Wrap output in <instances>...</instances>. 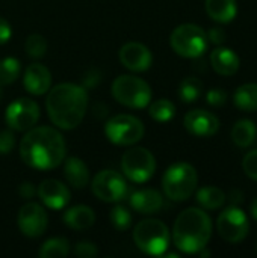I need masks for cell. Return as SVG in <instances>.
Segmentation results:
<instances>
[{"mask_svg":"<svg viewBox=\"0 0 257 258\" xmlns=\"http://www.w3.org/2000/svg\"><path fill=\"white\" fill-rule=\"evenodd\" d=\"M20 157L33 169H55L65 159V141L52 127H32L20 142Z\"/></svg>","mask_w":257,"mask_h":258,"instance_id":"obj_1","label":"cell"},{"mask_svg":"<svg viewBox=\"0 0 257 258\" xmlns=\"http://www.w3.org/2000/svg\"><path fill=\"white\" fill-rule=\"evenodd\" d=\"M88 107V94L83 86L74 83H61L48 89L45 109L50 121L62 130L76 128L85 118Z\"/></svg>","mask_w":257,"mask_h":258,"instance_id":"obj_2","label":"cell"},{"mask_svg":"<svg viewBox=\"0 0 257 258\" xmlns=\"http://www.w3.org/2000/svg\"><path fill=\"white\" fill-rule=\"evenodd\" d=\"M212 221L201 209L183 210L173 227V242L176 248L185 254H198L211 240Z\"/></svg>","mask_w":257,"mask_h":258,"instance_id":"obj_3","label":"cell"},{"mask_svg":"<svg viewBox=\"0 0 257 258\" xmlns=\"http://www.w3.org/2000/svg\"><path fill=\"white\" fill-rule=\"evenodd\" d=\"M198 184V175L192 165L177 162L171 165L162 177V189L171 201H186L192 197Z\"/></svg>","mask_w":257,"mask_h":258,"instance_id":"obj_4","label":"cell"},{"mask_svg":"<svg viewBox=\"0 0 257 258\" xmlns=\"http://www.w3.org/2000/svg\"><path fill=\"white\" fill-rule=\"evenodd\" d=\"M135 245L148 255H164L170 246V231L168 227L158 219L141 221L133 231Z\"/></svg>","mask_w":257,"mask_h":258,"instance_id":"obj_5","label":"cell"},{"mask_svg":"<svg viewBox=\"0 0 257 258\" xmlns=\"http://www.w3.org/2000/svg\"><path fill=\"white\" fill-rule=\"evenodd\" d=\"M112 95L120 104L130 109H144L151 101L150 85L145 80L130 74L118 76L114 80Z\"/></svg>","mask_w":257,"mask_h":258,"instance_id":"obj_6","label":"cell"},{"mask_svg":"<svg viewBox=\"0 0 257 258\" xmlns=\"http://www.w3.org/2000/svg\"><path fill=\"white\" fill-rule=\"evenodd\" d=\"M208 33L197 24H180L177 26L171 36L170 44L171 48L182 57L197 59L203 56L208 48Z\"/></svg>","mask_w":257,"mask_h":258,"instance_id":"obj_7","label":"cell"},{"mask_svg":"<svg viewBox=\"0 0 257 258\" xmlns=\"http://www.w3.org/2000/svg\"><path fill=\"white\" fill-rule=\"evenodd\" d=\"M121 169L123 174L133 183H145L148 181L156 171L155 156L142 148L135 147L127 150L121 157Z\"/></svg>","mask_w":257,"mask_h":258,"instance_id":"obj_8","label":"cell"},{"mask_svg":"<svg viewBox=\"0 0 257 258\" xmlns=\"http://www.w3.org/2000/svg\"><path fill=\"white\" fill-rule=\"evenodd\" d=\"M106 138L115 145H135L144 136V124L132 115H115L105 125Z\"/></svg>","mask_w":257,"mask_h":258,"instance_id":"obj_9","label":"cell"},{"mask_svg":"<svg viewBox=\"0 0 257 258\" xmlns=\"http://www.w3.org/2000/svg\"><path fill=\"white\" fill-rule=\"evenodd\" d=\"M91 189L92 194L105 203H120L129 194L126 178L114 169L100 171L92 178Z\"/></svg>","mask_w":257,"mask_h":258,"instance_id":"obj_10","label":"cell"},{"mask_svg":"<svg viewBox=\"0 0 257 258\" xmlns=\"http://www.w3.org/2000/svg\"><path fill=\"white\" fill-rule=\"evenodd\" d=\"M217 230L221 239L230 243L242 242L250 230V222L244 210L236 206L227 207L221 212L217 221Z\"/></svg>","mask_w":257,"mask_h":258,"instance_id":"obj_11","label":"cell"},{"mask_svg":"<svg viewBox=\"0 0 257 258\" xmlns=\"http://www.w3.org/2000/svg\"><path fill=\"white\" fill-rule=\"evenodd\" d=\"M6 124L15 132H27L39 119V106L30 98H18L6 107Z\"/></svg>","mask_w":257,"mask_h":258,"instance_id":"obj_12","label":"cell"},{"mask_svg":"<svg viewBox=\"0 0 257 258\" xmlns=\"http://www.w3.org/2000/svg\"><path fill=\"white\" fill-rule=\"evenodd\" d=\"M17 222L20 231L26 237L35 239L45 233L48 225V218H47V212L39 204L27 203L20 209Z\"/></svg>","mask_w":257,"mask_h":258,"instance_id":"obj_13","label":"cell"},{"mask_svg":"<svg viewBox=\"0 0 257 258\" xmlns=\"http://www.w3.org/2000/svg\"><path fill=\"white\" fill-rule=\"evenodd\" d=\"M120 62L130 71L135 73H144L151 67L153 62V56L151 51L148 50L147 45L141 44V42H126L121 48H120Z\"/></svg>","mask_w":257,"mask_h":258,"instance_id":"obj_14","label":"cell"},{"mask_svg":"<svg viewBox=\"0 0 257 258\" xmlns=\"http://www.w3.org/2000/svg\"><path fill=\"white\" fill-rule=\"evenodd\" d=\"M36 194L41 200V203L48 207L50 210H62L68 206L70 200H71V194L68 190V187L61 183L59 180H53V178H47L44 180L38 189Z\"/></svg>","mask_w":257,"mask_h":258,"instance_id":"obj_15","label":"cell"},{"mask_svg":"<svg viewBox=\"0 0 257 258\" xmlns=\"http://www.w3.org/2000/svg\"><path fill=\"white\" fill-rule=\"evenodd\" d=\"M185 128L198 138H209L214 136L218 128H220V121L218 118L203 109H195L186 113L185 119H183Z\"/></svg>","mask_w":257,"mask_h":258,"instance_id":"obj_16","label":"cell"},{"mask_svg":"<svg viewBox=\"0 0 257 258\" xmlns=\"http://www.w3.org/2000/svg\"><path fill=\"white\" fill-rule=\"evenodd\" d=\"M23 83L27 92L33 95H44L52 86V73L41 63H32L26 68Z\"/></svg>","mask_w":257,"mask_h":258,"instance_id":"obj_17","label":"cell"},{"mask_svg":"<svg viewBox=\"0 0 257 258\" xmlns=\"http://www.w3.org/2000/svg\"><path fill=\"white\" fill-rule=\"evenodd\" d=\"M130 207L138 213L153 215L164 207V198L155 189H141L130 195Z\"/></svg>","mask_w":257,"mask_h":258,"instance_id":"obj_18","label":"cell"},{"mask_svg":"<svg viewBox=\"0 0 257 258\" xmlns=\"http://www.w3.org/2000/svg\"><path fill=\"white\" fill-rule=\"evenodd\" d=\"M211 63L218 74L233 76L238 73L241 60L233 50L227 47H218L211 53Z\"/></svg>","mask_w":257,"mask_h":258,"instance_id":"obj_19","label":"cell"},{"mask_svg":"<svg viewBox=\"0 0 257 258\" xmlns=\"http://www.w3.org/2000/svg\"><path fill=\"white\" fill-rule=\"evenodd\" d=\"M64 175L74 189L86 187L89 181V169L79 157H68L64 163Z\"/></svg>","mask_w":257,"mask_h":258,"instance_id":"obj_20","label":"cell"},{"mask_svg":"<svg viewBox=\"0 0 257 258\" xmlns=\"http://www.w3.org/2000/svg\"><path fill=\"white\" fill-rule=\"evenodd\" d=\"M64 222L68 228L71 230H86L94 225L95 222V213L92 212L91 207L86 206H74L68 209L64 213Z\"/></svg>","mask_w":257,"mask_h":258,"instance_id":"obj_21","label":"cell"},{"mask_svg":"<svg viewBox=\"0 0 257 258\" xmlns=\"http://www.w3.org/2000/svg\"><path fill=\"white\" fill-rule=\"evenodd\" d=\"M208 15L218 23H230L238 14L236 0H206Z\"/></svg>","mask_w":257,"mask_h":258,"instance_id":"obj_22","label":"cell"},{"mask_svg":"<svg viewBox=\"0 0 257 258\" xmlns=\"http://www.w3.org/2000/svg\"><path fill=\"white\" fill-rule=\"evenodd\" d=\"M233 103L238 109L245 112L257 110V83H245L233 94Z\"/></svg>","mask_w":257,"mask_h":258,"instance_id":"obj_23","label":"cell"},{"mask_svg":"<svg viewBox=\"0 0 257 258\" xmlns=\"http://www.w3.org/2000/svg\"><path fill=\"white\" fill-rule=\"evenodd\" d=\"M197 203L206 210L221 209L226 203V194L215 186H204L197 192Z\"/></svg>","mask_w":257,"mask_h":258,"instance_id":"obj_24","label":"cell"},{"mask_svg":"<svg viewBox=\"0 0 257 258\" xmlns=\"http://www.w3.org/2000/svg\"><path fill=\"white\" fill-rule=\"evenodd\" d=\"M257 128L253 121L250 119H241L235 124L233 130H232V141L241 147V148H247L250 147L254 139H256Z\"/></svg>","mask_w":257,"mask_h":258,"instance_id":"obj_25","label":"cell"},{"mask_svg":"<svg viewBox=\"0 0 257 258\" xmlns=\"http://www.w3.org/2000/svg\"><path fill=\"white\" fill-rule=\"evenodd\" d=\"M70 254V243L67 239L55 237L44 242L38 255L41 258H65Z\"/></svg>","mask_w":257,"mask_h":258,"instance_id":"obj_26","label":"cell"},{"mask_svg":"<svg viewBox=\"0 0 257 258\" xmlns=\"http://www.w3.org/2000/svg\"><path fill=\"white\" fill-rule=\"evenodd\" d=\"M203 94V82L197 77H186L179 86V97L183 103H195Z\"/></svg>","mask_w":257,"mask_h":258,"instance_id":"obj_27","label":"cell"},{"mask_svg":"<svg viewBox=\"0 0 257 258\" xmlns=\"http://www.w3.org/2000/svg\"><path fill=\"white\" fill-rule=\"evenodd\" d=\"M21 73V63L15 57H5L0 60V86L14 83Z\"/></svg>","mask_w":257,"mask_h":258,"instance_id":"obj_28","label":"cell"},{"mask_svg":"<svg viewBox=\"0 0 257 258\" xmlns=\"http://www.w3.org/2000/svg\"><path fill=\"white\" fill-rule=\"evenodd\" d=\"M148 113H150V116L155 121H158V122H167V121H170V119L174 118V115H176V106L170 100L161 98V100H158V101H155V103L150 104Z\"/></svg>","mask_w":257,"mask_h":258,"instance_id":"obj_29","label":"cell"},{"mask_svg":"<svg viewBox=\"0 0 257 258\" xmlns=\"http://www.w3.org/2000/svg\"><path fill=\"white\" fill-rule=\"evenodd\" d=\"M24 50H26L27 56H30L33 59H41V57H44V54L47 51V41L42 35L32 33L26 39Z\"/></svg>","mask_w":257,"mask_h":258,"instance_id":"obj_30","label":"cell"},{"mask_svg":"<svg viewBox=\"0 0 257 258\" xmlns=\"http://www.w3.org/2000/svg\"><path fill=\"white\" fill-rule=\"evenodd\" d=\"M109 219L112 225L120 231H126L132 225V213L123 206H115L109 213Z\"/></svg>","mask_w":257,"mask_h":258,"instance_id":"obj_31","label":"cell"},{"mask_svg":"<svg viewBox=\"0 0 257 258\" xmlns=\"http://www.w3.org/2000/svg\"><path fill=\"white\" fill-rule=\"evenodd\" d=\"M242 168H244V172L250 178L257 181V150H253L248 154H245L242 160Z\"/></svg>","mask_w":257,"mask_h":258,"instance_id":"obj_32","label":"cell"},{"mask_svg":"<svg viewBox=\"0 0 257 258\" xmlns=\"http://www.w3.org/2000/svg\"><path fill=\"white\" fill-rule=\"evenodd\" d=\"M206 101H208L209 106L221 107L227 101V92L224 89H221V88H214L206 94Z\"/></svg>","mask_w":257,"mask_h":258,"instance_id":"obj_33","label":"cell"},{"mask_svg":"<svg viewBox=\"0 0 257 258\" xmlns=\"http://www.w3.org/2000/svg\"><path fill=\"white\" fill-rule=\"evenodd\" d=\"M74 252H76L77 257L80 258H92L98 254V249H97V246H95L94 243H91V242H80V243L76 245Z\"/></svg>","mask_w":257,"mask_h":258,"instance_id":"obj_34","label":"cell"},{"mask_svg":"<svg viewBox=\"0 0 257 258\" xmlns=\"http://www.w3.org/2000/svg\"><path fill=\"white\" fill-rule=\"evenodd\" d=\"M15 145V138L14 133L9 130H3L0 132V154H8L12 151Z\"/></svg>","mask_w":257,"mask_h":258,"instance_id":"obj_35","label":"cell"},{"mask_svg":"<svg viewBox=\"0 0 257 258\" xmlns=\"http://www.w3.org/2000/svg\"><path fill=\"white\" fill-rule=\"evenodd\" d=\"M226 38H227V35H226V32L221 27H212L209 30V33H208V41H211L215 45L223 44L226 41Z\"/></svg>","mask_w":257,"mask_h":258,"instance_id":"obj_36","label":"cell"},{"mask_svg":"<svg viewBox=\"0 0 257 258\" xmlns=\"http://www.w3.org/2000/svg\"><path fill=\"white\" fill-rule=\"evenodd\" d=\"M12 36V29H11V24L0 17V45L2 44H6Z\"/></svg>","mask_w":257,"mask_h":258,"instance_id":"obj_37","label":"cell"},{"mask_svg":"<svg viewBox=\"0 0 257 258\" xmlns=\"http://www.w3.org/2000/svg\"><path fill=\"white\" fill-rule=\"evenodd\" d=\"M18 194H20L21 198L29 200V198H32L36 194V189H35V186L32 183H23L20 186V189H18Z\"/></svg>","mask_w":257,"mask_h":258,"instance_id":"obj_38","label":"cell"},{"mask_svg":"<svg viewBox=\"0 0 257 258\" xmlns=\"http://www.w3.org/2000/svg\"><path fill=\"white\" fill-rule=\"evenodd\" d=\"M230 200H232V203H242L244 201V198H242V194L241 192H236V190H233L232 192V195H230Z\"/></svg>","mask_w":257,"mask_h":258,"instance_id":"obj_39","label":"cell"},{"mask_svg":"<svg viewBox=\"0 0 257 258\" xmlns=\"http://www.w3.org/2000/svg\"><path fill=\"white\" fill-rule=\"evenodd\" d=\"M250 212H251V216H253V219H256L257 221V198L253 200V203H251V207H250Z\"/></svg>","mask_w":257,"mask_h":258,"instance_id":"obj_40","label":"cell"},{"mask_svg":"<svg viewBox=\"0 0 257 258\" xmlns=\"http://www.w3.org/2000/svg\"><path fill=\"white\" fill-rule=\"evenodd\" d=\"M0 97H2V89H0Z\"/></svg>","mask_w":257,"mask_h":258,"instance_id":"obj_41","label":"cell"}]
</instances>
